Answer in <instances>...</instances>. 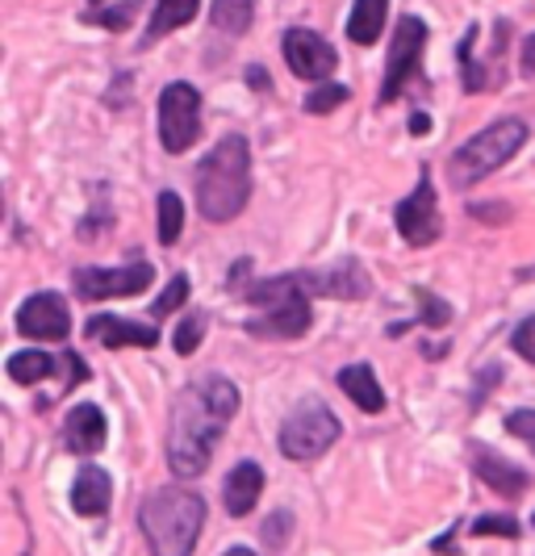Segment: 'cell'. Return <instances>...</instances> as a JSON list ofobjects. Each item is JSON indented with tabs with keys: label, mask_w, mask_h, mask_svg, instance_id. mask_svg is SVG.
Here are the masks:
<instances>
[{
	"label": "cell",
	"mask_w": 535,
	"mask_h": 556,
	"mask_svg": "<svg viewBox=\"0 0 535 556\" xmlns=\"http://www.w3.org/2000/svg\"><path fill=\"white\" fill-rule=\"evenodd\" d=\"M473 535H481V540H514L519 535V523L510 519V515H481L477 523H473Z\"/></svg>",
	"instance_id": "cell-30"
},
{
	"label": "cell",
	"mask_w": 535,
	"mask_h": 556,
	"mask_svg": "<svg viewBox=\"0 0 535 556\" xmlns=\"http://www.w3.org/2000/svg\"><path fill=\"white\" fill-rule=\"evenodd\" d=\"M426 130H431V117H426V113H415V117H410V135H426Z\"/></svg>",
	"instance_id": "cell-37"
},
{
	"label": "cell",
	"mask_w": 535,
	"mask_h": 556,
	"mask_svg": "<svg viewBox=\"0 0 535 556\" xmlns=\"http://www.w3.org/2000/svg\"><path fill=\"white\" fill-rule=\"evenodd\" d=\"M110 498H113L110 473H105V469H97V465H85V469L76 473V485H72V506H76V515L97 519V515H105V510H110Z\"/></svg>",
	"instance_id": "cell-17"
},
{
	"label": "cell",
	"mask_w": 535,
	"mask_h": 556,
	"mask_svg": "<svg viewBox=\"0 0 535 556\" xmlns=\"http://www.w3.org/2000/svg\"><path fill=\"white\" fill-rule=\"evenodd\" d=\"M252 197V147L243 135H226L198 167V210L205 223H230Z\"/></svg>",
	"instance_id": "cell-2"
},
{
	"label": "cell",
	"mask_w": 535,
	"mask_h": 556,
	"mask_svg": "<svg viewBox=\"0 0 535 556\" xmlns=\"http://www.w3.org/2000/svg\"><path fill=\"white\" fill-rule=\"evenodd\" d=\"M507 431L519 435L527 447H535V410H514V415L507 418Z\"/></svg>",
	"instance_id": "cell-32"
},
{
	"label": "cell",
	"mask_w": 535,
	"mask_h": 556,
	"mask_svg": "<svg viewBox=\"0 0 535 556\" xmlns=\"http://www.w3.org/2000/svg\"><path fill=\"white\" fill-rule=\"evenodd\" d=\"M385 17H390V0H356L347 17V38L356 47H372L385 29Z\"/></svg>",
	"instance_id": "cell-19"
},
{
	"label": "cell",
	"mask_w": 535,
	"mask_h": 556,
	"mask_svg": "<svg viewBox=\"0 0 535 556\" xmlns=\"http://www.w3.org/2000/svg\"><path fill=\"white\" fill-rule=\"evenodd\" d=\"M473 469H477L481 481H485L489 490H498L502 498H519V494L527 490V481H532L519 465H510V460H502V456H494V452H485V447H477V444H473Z\"/></svg>",
	"instance_id": "cell-15"
},
{
	"label": "cell",
	"mask_w": 535,
	"mask_h": 556,
	"mask_svg": "<svg viewBox=\"0 0 535 556\" xmlns=\"http://www.w3.org/2000/svg\"><path fill=\"white\" fill-rule=\"evenodd\" d=\"M394 218H397V235H402L410 248H431V243L444 235L440 205H435V185H431V172H419L415 193L402 197V205H397Z\"/></svg>",
	"instance_id": "cell-8"
},
{
	"label": "cell",
	"mask_w": 535,
	"mask_h": 556,
	"mask_svg": "<svg viewBox=\"0 0 535 556\" xmlns=\"http://www.w3.org/2000/svg\"><path fill=\"white\" fill-rule=\"evenodd\" d=\"M426 51V22L423 17H402L394 34V47L385 59V84H381V105L402 97V88L419 72V59Z\"/></svg>",
	"instance_id": "cell-7"
},
{
	"label": "cell",
	"mask_w": 535,
	"mask_h": 556,
	"mask_svg": "<svg viewBox=\"0 0 535 556\" xmlns=\"http://www.w3.org/2000/svg\"><path fill=\"white\" fill-rule=\"evenodd\" d=\"M201 339H205V314H189V318L176 327V334H171V348H176L180 356H193L201 348Z\"/></svg>",
	"instance_id": "cell-24"
},
{
	"label": "cell",
	"mask_w": 535,
	"mask_h": 556,
	"mask_svg": "<svg viewBox=\"0 0 535 556\" xmlns=\"http://www.w3.org/2000/svg\"><path fill=\"white\" fill-rule=\"evenodd\" d=\"M201 135V97L193 84L176 80L160 92V142L168 155H184Z\"/></svg>",
	"instance_id": "cell-6"
},
{
	"label": "cell",
	"mask_w": 535,
	"mask_h": 556,
	"mask_svg": "<svg viewBox=\"0 0 535 556\" xmlns=\"http://www.w3.org/2000/svg\"><path fill=\"white\" fill-rule=\"evenodd\" d=\"M259 490H264V469L255 465V460H239L230 477H226L222 494H226V510L234 515V519H243V515H252V506L259 502Z\"/></svg>",
	"instance_id": "cell-16"
},
{
	"label": "cell",
	"mask_w": 535,
	"mask_h": 556,
	"mask_svg": "<svg viewBox=\"0 0 535 556\" xmlns=\"http://www.w3.org/2000/svg\"><path fill=\"white\" fill-rule=\"evenodd\" d=\"M92 4H97V9H105V0H92ZM97 9H92V13H97Z\"/></svg>",
	"instance_id": "cell-40"
},
{
	"label": "cell",
	"mask_w": 535,
	"mask_h": 556,
	"mask_svg": "<svg viewBox=\"0 0 535 556\" xmlns=\"http://www.w3.org/2000/svg\"><path fill=\"white\" fill-rule=\"evenodd\" d=\"M184 302H189V277H180V273H176V277L168 280V289L160 293V302H155L151 309H155V318H168V314H176Z\"/></svg>",
	"instance_id": "cell-28"
},
{
	"label": "cell",
	"mask_w": 535,
	"mask_h": 556,
	"mask_svg": "<svg viewBox=\"0 0 535 556\" xmlns=\"http://www.w3.org/2000/svg\"><path fill=\"white\" fill-rule=\"evenodd\" d=\"M59 368H63V381H67V386H80V381H85V377H88L85 361H80L76 352H67V356L59 361Z\"/></svg>",
	"instance_id": "cell-33"
},
{
	"label": "cell",
	"mask_w": 535,
	"mask_h": 556,
	"mask_svg": "<svg viewBox=\"0 0 535 556\" xmlns=\"http://www.w3.org/2000/svg\"><path fill=\"white\" fill-rule=\"evenodd\" d=\"M284 528H289V519H284V515H281V519H277V523H272V528H264V540H268V535H272V548H284V535H281Z\"/></svg>",
	"instance_id": "cell-34"
},
{
	"label": "cell",
	"mask_w": 535,
	"mask_h": 556,
	"mask_svg": "<svg viewBox=\"0 0 535 556\" xmlns=\"http://www.w3.org/2000/svg\"><path fill=\"white\" fill-rule=\"evenodd\" d=\"M310 323H314V309L302 298V302H284V306L264 309V314L247 318V334H255V339H297V334L310 331Z\"/></svg>",
	"instance_id": "cell-12"
},
{
	"label": "cell",
	"mask_w": 535,
	"mask_h": 556,
	"mask_svg": "<svg viewBox=\"0 0 535 556\" xmlns=\"http://www.w3.org/2000/svg\"><path fill=\"white\" fill-rule=\"evenodd\" d=\"M247 268H252V260H239V264H234V268H230V289H234V285H243V280H247Z\"/></svg>",
	"instance_id": "cell-36"
},
{
	"label": "cell",
	"mask_w": 535,
	"mask_h": 556,
	"mask_svg": "<svg viewBox=\"0 0 535 556\" xmlns=\"http://www.w3.org/2000/svg\"><path fill=\"white\" fill-rule=\"evenodd\" d=\"M198 9H201V0H160L155 13H151V26H147V34H142V47L160 42V38L171 34V29L189 26V22L198 17Z\"/></svg>",
	"instance_id": "cell-20"
},
{
	"label": "cell",
	"mask_w": 535,
	"mask_h": 556,
	"mask_svg": "<svg viewBox=\"0 0 535 556\" xmlns=\"http://www.w3.org/2000/svg\"><path fill=\"white\" fill-rule=\"evenodd\" d=\"M239 410V390L226 377H205L176 397L168 422V465L176 477L205 473L222 427Z\"/></svg>",
	"instance_id": "cell-1"
},
{
	"label": "cell",
	"mask_w": 535,
	"mask_h": 556,
	"mask_svg": "<svg viewBox=\"0 0 535 556\" xmlns=\"http://www.w3.org/2000/svg\"><path fill=\"white\" fill-rule=\"evenodd\" d=\"M180 230H184V205H180V197L164 189L160 193V243L171 248L180 239Z\"/></svg>",
	"instance_id": "cell-23"
},
{
	"label": "cell",
	"mask_w": 535,
	"mask_h": 556,
	"mask_svg": "<svg viewBox=\"0 0 535 556\" xmlns=\"http://www.w3.org/2000/svg\"><path fill=\"white\" fill-rule=\"evenodd\" d=\"M155 280L151 264H122V268H76V293L85 302H105V298H126L142 293Z\"/></svg>",
	"instance_id": "cell-9"
},
{
	"label": "cell",
	"mask_w": 535,
	"mask_h": 556,
	"mask_svg": "<svg viewBox=\"0 0 535 556\" xmlns=\"http://www.w3.org/2000/svg\"><path fill=\"white\" fill-rule=\"evenodd\" d=\"M247 80H252V88H272V80H268L259 67H252V72H247Z\"/></svg>",
	"instance_id": "cell-38"
},
{
	"label": "cell",
	"mask_w": 535,
	"mask_h": 556,
	"mask_svg": "<svg viewBox=\"0 0 535 556\" xmlns=\"http://www.w3.org/2000/svg\"><path fill=\"white\" fill-rule=\"evenodd\" d=\"M510 343H514V352L523 356V361L535 364V314L532 318H523L519 327H514V334H510Z\"/></svg>",
	"instance_id": "cell-31"
},
{
	"label": "cell",
	"mask_w": 535,
	"mask_h": 556,
	"mask_svg": "<svg viewBox=\"0 0 535 556\" xmlns=\"http://www.w3.org/2000/svg\"><path fill=\"white\" fill-rule=\"evenodd\" d=\"M55 368L59 364L51 361L47 352H13V356H9V377H13L17 386H38V381H47Z\"/></svg>",
	"instance_id": "cell-22"
},
{
	"label": "cell",
	"mask_w": 535,
	"mask_h": 556,
	"mask_svg": "<svg viewBox=\"0 0 535 556\" xmlns=\"http://www.w3.org/2000/svg\"><path fill=\"white\" fill-rule=\"evenodd\" d=\"M523 76H535V34L527 38V47H523Z\"/></svg>",
	"instance_id": "cell-35"
},
{
	"label": "cell",
	"mask_w": 535,
	"mask_h": 556,
	"mask_svg": "<svg viewBox=\"0 0 535 556\" xmlns=\"http://www.w3.org/2000/svg\"><path fill=\"white\" fill-rule=\"evenodd\" d=\"M135 13H139V0H122L117 9H97V13H88V22H101L105 29H130V22H135Z\"/></svg>",
	"instance_id": "cell-27"
},
{
	"label": "cell",
	"mask_w": 535,
	"mask_h": 556,
	"mask_svg": "<svg viewBox=\"0 0 535 556\" xmlns=\"http://www.w3.org/2000/svg\"><path fill=\"white\" fill-rule=\"evenodd\" d=\"M226 556H255V553H252V548H230Z\"/></svg>",
	"instance_id": "cell-39"
},
{
	"label": "cell",
	"mask_w": 535,
	"mask_h": 556,
	"mask_svg": "<svg viewBox=\"0 0 535 556\" xmlns=\"http://www.w3.org/2000/svg\"><path fill=\"white\" fill-rule=\"evenodd\" d=\"M339 390L347 393L360 410H368V415H381V410H385V390L377 386V377H372L368 364H347V368L339 372Z\"/></svg>",
	"instance_id": "cell-18"
},
{
	"label": "cell",
	"mask_w": 535,
	"mask_h": 556,
	"mask_svg": "<svg viewBox=\"0 0 535 556\" xmlns=\"http://www.w3.org/2000/svg\"><path fill=\"white\" fill-rule=\"evenodd\" d=\"M85 334L105 343V348H155L160 331L147 327V323H130V318H117V314H92L85 323Z\"/></svg>",
	"instance_id": "cell-13"
},
{
	"label": "cell",
	"mask_w": 535,
	"mask_h": 556,
	"mask_svg": "<svg viewBox=\"0 0 535 556\" xmlns=\"http://www.w3.org/2000/svg\"><path fill=\"white\" fill-rule=\"evenodd\" d=\"M339 440V418L322 406V402H302L293 406L289 418L281 422V452L289 460H318L327 447Z\"/></svg>",
	"instance_id": "cell-5"
},
{
	"label": "cell",
	"mask_w": 535,
	"mask_h": 556,
	"mask_svg": "<svg viewBox=\"0 0 535 556\" xmlns=\"http://www.w3.org/2000/svg\"><path fill=\"white\" fill-rule=\"evenodd\" d=\"M17 331L38 343H59L72 331V309L59 293H34L26 306L17 309Z\"/></svg>",
	"instance_id": "cell-11"
},
{
	"label": "cell",
	"mask_w": 535,
	"mask_h": 556,
	"mask_svg": "<svg viewBox=\"0 0 535 556\" xmlns=\"http://www.w3.org/2000/svg\"><path fill=\"white\" fill-rule=\"evenodd\" d=\"M281 51L297 80H327L339 67L335 47L322 34H314V29H284Z\"/></svg>",
	"instance_id": "cell-10"
},
{
	"label": "cell",
	"mask_w": 535,
	"mask_h": 556,
	"mask_svg": "<svg viewBox=\"0 0 535 556\" xmlns=\"http://www.w3.org/2000/svg\"><path fill=\"white\" fill-rule=\"evenodd\" d=\"M139 528L151 556H193L205 528V502L193 490H155L139 506Z\"/></svg>",
	"instance_id": "cell-3"
},
{
	"label": "cell",
	"mask_w": 535,
	"mask_h": 556,
	"mask_svg": "<svg viewBox=\"0 0 535 556\" xmlns=\"http://www.w3.org/2000/svg\"><path fill=\"white\" fill-rule=\"evenodd\" d=\"M532 528H535V519H532Z\"/></svg>",
	"instance_id": "cell-41"
},
{
	"label": "cell",
	"mask_w": 535,
	"mask_h": 556,
	"mask_svg": "<svg viewBox=\"0 0 535 556\" xmlns=\"http://www.w3.org/2000/svg\"><path fill=\"white\" fill-rule=\"evenodd\" d=\"M473 47H477V26H469L464 42H460V63H464V88H469V92H481V88H485V67L473 63Z\"/></svg>",
	"instance_id": "cell-25"
},
{
	"label": "cell",
	"mask_w": 535,
	"mask_h": 556,
	"mask_svg": "<svg viewBox=\"0 0 535 556\" xmlns=\"http://www.w3.org/2000/svg\"><path fill=\"white\" fill-rule=\"evenodd\" d=\"M63 444H67V452H76V456L101 452L105 447V415H101V406L80 402L67 415V422H63Z\"/></svg>",
	"instance_id": "cell-14"
},
{
	"label": "cell",
	"mask_w": 535,
	"mask_h": 556,
	"mask_svg": "<svg viewBox=\"0 0 535 556\" xmlns=\"http://www.w3.org/2000/svg\"><path fill=\"white\" fill-rule=\"evenodd\" d=\"M255 17V0H214L209 4V22L222 29V34H247Z\"/></svg>",
	"instance_id": "cell-21"
},
{
	"label": "cell",
	"mask_w": 535,
	"mask_h": 556,
	"mask_svg": "<svg viewBox=\"0 0 535 556\" xmlns=\"http://www.w3.org/2000/svg\"><path fill=\"white\" fill-rule=\"evenodd\" d=\"M523 142H527V122L523 117H498V122H489L481 135H473V139L460 142L451 151L448 160L451 189H469V185L485 180L489 172H498L507 160H514Z\"/></svg>",
	"instance_id": "cell-4"
},
{
	"label": "cell",
	"mask_w": 535,
	"mask_h": 556,
	"mask_svg": "<svg viewBox=\"0 0 535 556\" xmlns=\"http://www.w3.org/2000/svg\"><path fill=\"white\" fill-rule=\"evenodd\" d=\"M419 318H423V327H448L451 323V309L444 298H435V293H426V289H419Z\"/></svg>",
	"instance_id": "cell-29"
},
{
	"label": "cell",
	"mask_w": 535,
	"mask_h": 556,
	"mask_svg": "<svg viewBox=\"0 0 535 556\" xmlns=\"http://www.w3.org/2000/svg\"><path fill=\"white\" fill-rule=\"evenodd\" d=\"M347 97H352V88H347V84H322V88H314L310 97H306V110L331 113V110H339Z\"/></svg>",
	"instance_id": "cell-26"
}]
</instances>
